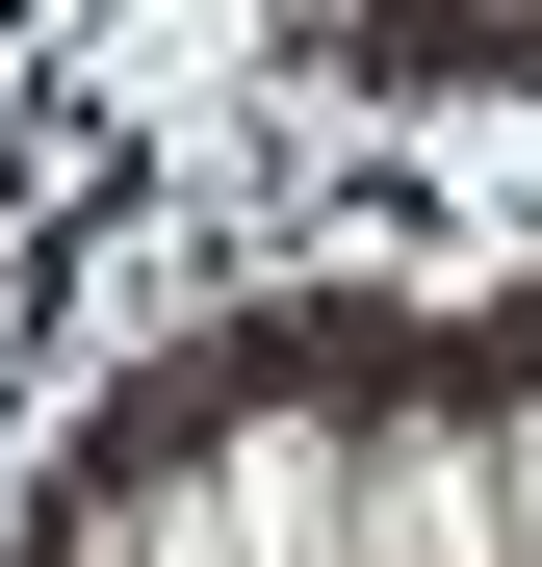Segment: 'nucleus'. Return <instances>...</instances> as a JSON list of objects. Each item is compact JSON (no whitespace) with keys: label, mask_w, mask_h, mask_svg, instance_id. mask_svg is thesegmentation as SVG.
<instances>
[{"label":"nucleus","mask_w":542,"mask_h":567,"mask_svg":"<svg viewBox=\"0 0 542 567\" xmlns=\"http://www.w3.org/2000/svg\"><path fill=\"white\" fill-rule=\"evenodd\" d=\"M181 567H361V439L258 413V439L207 464V516H181Z\"/></svg>","instance_id":"nucleus-1"},{"label":"nucleus","mask_w":542,"mask_h":567,"mask_svg":"<svg viewBox=\"0 0 542 567\" xmlns=\"http://www.w3.org/2000/svg\"><path fill=\"white\" fill-rule=\"evenodd\" d=\"M491 491H517V567H542V388H517V439H491Z\"/></svg>","instance_id":"nucleus-3"},{"label":"nucleus","mask_w":542,"mask_h":567,"mask_svg":"<svg viewBox=\"0 0 542 567\" xmlns=\"http://www.w3.org/2000/svg\"><path fill=\"white\" fill-rule=\"evenodd\" d=\"M361 567H517V491H491V439H361Z\"/></svg>","instance_id":"nucleus-2"}]
</instances>
